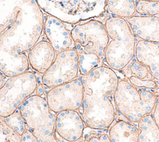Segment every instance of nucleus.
Returning a JSON list of instances; mask_svg holds the SVG:
<instances>
[{"label":"nucleus","instance_id":"1","mask_svg":"<svg viewBox=\"0 0 159 142\" xmlns=\"http://www.w3.org/2000/svg\"><path fill=\"white\" fill-rule=\"evenodd\" d=\"M43 25L35 0H0V71L4 75L27 72L26 52L37 43Z\"/></svg>","mask_w":159,"mask_h":142},{"label":"nucleus","instance_id":"2","mask_svg":"<svg viewBox=\"0 0 159 142\" xmlns=\"http://www.w3.org/2000/svg\"><path fill=\"white\" fill-rule=\"evenodd\" d=\"M83 87L81 114L91 128L103 130L111 126L115 117L114 95L119 79L110 67L99 66L81 78Z\"/></svg>","mask_w":159,"mask_h":142},{"label":"nucleus","instance_id":"3","mask_svg":"<svg viewBox=\"0 0 159 142\" xmlns=\"http://www.w3.org/2000/svg\"><path fill=\"white\" fill-rule=\"evenodd\" d=\"M71 35L81 74H86L99 67L109 39L105 25L97 20H89L75 26Z\"/></svg>","mask_w":159,"mask_h":142},{"label":"nucleus","instance_id":"4","mask_svg":"<svg viewBox=\"0 0 159 142\" xmlns=\"http://www.w3.org/2000/svg\"><path fill=\"white\" fill-rule=\"evenodd\" d=\"M109 37L104 59L110 68L119 70L125 67L135 54L134 34L123 17L116 16L109 18L105 22Z\"/></svg>","mask_w":159,"mask_h":142},{"label":"nucleus","instance_id":"5","mask_svg":"<svg viewBox=\"0 0 159 142\" xmlns=\"http://www.w3.org/2000/svg\"><path fill=\"white\" fill-rule=\"evenodd\" d=\"M157 98L152 92L139 90L125 80L119 81L114 95V104L119 111L132 122H139L149 115Z\"/></svg>","mask_w":159,"mask_h":142},{"label":"nucleus","instance_id":"6","mask_svg":"<svg viewBox=\"0 0 159 142\" xmlns=\"http://www.w3.org/2000/svg\"><path fill=\"white\" fill-rule=\"evenodd\" d=\"M20 111L38 142H58L55 135L56 116L43 98L30 96L20 105Z\"/></svg>","mask_w":159,"mask_h":142},{"label":"nucleus","instance_id":"7","mask_svg":"<svg viewBox=\"0 0 159 142\" xmlns=\"http://www.w3.org/2000/svg\"><path fill=\"white\" fill-rule=\"evenodd\" d=\"M46 13L62 22L75 24L99 16L107 0H35Z\"/></svg>","mask_w":159,"mask_h":142},{"label":"nucleus","instance_id":"8","mask_svg":"<svg viewBox=\"0 0 159 142\" xmlns=\"http://www.w3.org/2000/svg\"><path fill=\"white\" fill-rule=\"evenodd\" d=\"M37 87V77L32 72L11 77L0 88V116L5 118L16 111Z\"/></svg>","mask_w":159,"mask_h":142},{"label":"nucleus","instance_id":"9","mask_svg":"<svg viewBox=\"0 0 159 142\" xmlns=\"http://www.w3.org/2000/svg\"><path fill=\"white\" fill-rule=\"evenodd\" d=\"M78 54L70 49L58 53L52 64L42 76L43 83L52 88L74 80L79 72Z\"/></svg>","mask_w":159,"mask_h":142},{"label":"nucleus","instance_id":"10","mask_svg":"<svg viewBox=\"0 0 159 142\" xmlns=\"http://www.w3.org/2000/svg\"><path fill=\"white\" fill-rule=\"evenodd\" d=\"M83 87L81 79L52 87L47 93L46 101L50 110L55 113L76 110L81 107Z\"/></svg>","mask_w":159,"mask_h":142},{"label":"nucleus","instance_id":"11","mask_svg":"<svg viewBox=\"0 0 159 142\" xmlns=\"http://www.w3.org/2000/svg\"><path fill=\"white\" fill-rule=\"evenodd\" d=\"M55 128L62 138L68 141H75L83 135L84 121L75 110L63 111L56 116Z\"/></svg>","mask_w":159,"mask_h":142},{"label":"nucleus","instance_id":"12","mask_svg":"<svg viewBox=\"0 0 159 142\" xmlns=\"http://www.w3.org/2000/svg\"><path fill=\"white\" fill-rule=\"evenodd\" d=\"M45 34L55 52L59 53L70 49L73 39L71 33L63 22L52 16H47L44 25Z\"/></svg>","mask_w":159,"mask_h":142},{"label":"nucleus","instance_id":"13","mask_svg":"<svg viewBox=\"0 0 159 142\" xmlns=\"http://www.w3.org/2000/svg\"><path fill=\"white\" fill-rule=\"evenodd\" d=\"M126 21L133 34L141 40L159 43L158 17L132 16Z\"/></svg>","mask_w":159,"mask_h":142},{"label":"nucleus","instance_id":"14","mask_svg":"<svg viewBox=\"0 0 159 142\" xmlns=\"http://www.w3.org/2000/svg\"><path fill=\"white\" fill-rule=\"evenodd\" d=\"M55 55V51L52 44L48 41L42 40L29 51V62L34 70L43 74L52 64Z\"/></svg>","mask_w":159,"mask_h":142},{"label":"nucleus","instance_id":"15","mask_svg":"<svg viewBox=\"0 0 159 142\" xmlns=\"http://www.w3.org/2000/svg\"><path fill=\"white\" fill-rule=\"evenodd\" d=\"M135 55L139 62L149 69L153 77L159 80V43L139 40Z\"/></svg>","mask_w":159,"mask_h":142},{"label":"nucleus","instance_id":"16","mask_svg":"<svg viewBox=\"0 0 159 142\" xmlns=\"http://www.w3.org/2000/svg\"><path fill=\"white\" fill-rule=\"evenodd\" d=\"M139 130L133 124L119 120L110 128L109 136L111 142H138Z\"/></svg>","mask_w":159,"mask_h":142},{"label":"nucleus","instance_id":"17","mask_svg":"<svg viewBox=\"0 0 159 142\" xmlns=\"http://www.w3.org/2000/svg\"><path fill=\"white\" fill-rule=\"evenodd\" d=\"M138 142H159V128L152 116L148 115L138 122Z\"/></svg>","mask_w":159,"mask_h":142},{"label":"nucleus","instance_id":"18","mask_svg":"<svg viewBox=\"0 0 159 142\" xmlns=\"http://www.w3.org/2000/svg\"><path fill=\"white\" fill-rule=\"evenodd\" d=\"M109 11L116 16L127 18L133 16L135 10V0H107Z\"/></svg>","mask_w":159,"mask_h":142},{"label":"nucleus","instance_id":"19","mask_svg":"<svg viewBox=\"0 0 159 142\" xmlns=\"http://www.w3.org/2000/svg\"><path fill=\"white\" fill-rule=\"evenodd\" d=\"M135 10L143 16H155L159 14V2L138 0L135 2Z\"/></svg>","mask_w":159,"mask_h":142},{"label":"nucleus","instance_id":"20","mask_svg":"<svg viewBox=\"0 0 159 142\" xmlns=\"http://www.w3.org/2000/svg\"><path fill=\"white\" fill-rule=\"evenodd\" d=\"M3 118L5 122L20 136H21L26 130V125L20 111L16 110L13 113Z\"/></svg>","mask_w":159,"mask_h":142},{"label":"nucleus","instance_id":"21","mask_svg":"<svg viewBox=\"0 0 159 142\" xmlns=\"http://www.w3.org/2000/svg\"><path fill=\"white\" fill-rule=\"evenodd\" d=\"M0 142H21L20 136L16 133L0 116Z\"/></svg>","mask_w":159,"mask_h":142},{"label":"nucleus","instance_id":"22","mask_svg":"<svg viewBox=\"0 0 159 142\" xmlns=\"http://www.w3.org/2000/svg\"><path fill=\"white\" fill-rule=\"evenodd\" d=\"M129 71L131 75H134L143 80H153L154 78L149 70L145 65L139 62L137 60L130 63Z\"/></svg>","mask_w":159,"mask_h":142},{"label":"nucleus","instance_id":"23","mask_svg":"<svg viewBox=\"0 0 159 142\" xmlns=\"http://www.w3.org/2000/svg\"><path fill=\"white\" fill-rule=\"evenodd\" d=\"M129 82L137 88H145L154 89L157 87L156 82L153 80H143L134 75H130L129 78Z\"/></svg>","mask_w":159,"mask_h":142},{"label":"nucleus","instance_id":"24","mask_svg":"<svg viewBox=\"0 0 159 142\" xmlns=\"http://www.w3.org/2000/svg\"><path fill=\"white\" fill-rule=\"evenodd\" d=\"M87 142H111L109 136L104 133H96L90 136Z\"/></svg>","mask_w":159,"mask_h":142},{"label":"nucleus","instance_id":"25","mask_svg":"<svg viewBox=\"0 0 159 142\" xmlns=\"http://www.w3.org/2000/svg\"><path fill=\"white\" fill-rule=\"evenodd\" d=\"M21 142H38L32 133L29 130H25L20 136Z\"/></svg>","mask_w":159,"mask_h":142},{"label":"nucleus","instance_id":"26","mask_svg":"<svg viewBox=\"0 0 159 142\" xmlns=\"http://www.w3.org/2000/svg\"><path fill=\"white\" fill-rule=\"evenodd\" d=\"M155 124L159 128V100L157 101L155 105L153 108V116H152Z\"/></svg>","mask_w":159,"mask_h":142},{"label":"nucleus","instance_id":"27","mask_svg":"<svg viewBox=\"0 0 159 142\" xmlns=\"http://www.w3.org/2000/svg\"><path fill=\"white\" fill-rule=\"evenodd\" d=\"M36 92H37V95L39 96H41L43 93L44 88L42 85L40 84V85H37V88H36Z\"/></svg>","mask_w":159,"mask_h":142},{"label":"nucleus","instance_id":"28","mask_svg":"<svg viewBox=\"0 0 159 142\" xmlns=\"http://www.w3.org/2000/svg\"><path fill=\"white\" fill-rule=\"evenodd\" d=\"M3 73L0 71V88L2 87L4 83V78L3 76Z\"/></svg>","mask_w":159,"mask_h":142},{"label":"nucleus","instance_id":"29","mask_svg":"<svg viewBox=\"0 0 159 142\" xmlns=\"http://www.w3.org/2000/svg\"><path fill=\"white\" fill-rule=\"evenodd\" d=\"M147 1H156V2H159V0H147Z\"/></svg>","mask_w":159,"mask_h":142}]
</instances>
